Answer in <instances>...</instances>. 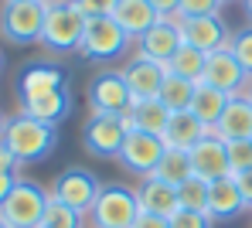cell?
<instances>
[{
	"label": "cell",
	"instance_id": "6da1fadb",
	"mask_svg": "<svg viewBox=\"0 0 252 228\" xmlns=\"http://www.w3.org/2000/svg\"><path fill=\"white\" fill-rule=\"evenodd\" d=\"M0 143L21 160V164H38L48 160L51 150L58 146V126H48L41 119H31V116H10L3 123V137Z\"/></svg>",
	"mask_w": 252,
	"mask_h": 228
},
{
	"label": "cell",
	"instance_id": "7a4b0ae2",
	"mask_svg": "<svg viewBox=\"0 0 252 228\" xmlns=\"http://www.w3.org/2000/svg\"><path fill=\"white\" fill-rule=\"evenodd\" d=\"M140 218V198L129 187L106 184L95 204L85 211V228H133Z\"/></svg>",
	"mask_w": 252,
	"mask_h": 228
},
{
	"label": "cell",
	"instance_id": "3957f363",
	"mask_svg": "<svg viewBox=\"0 0 252 228\" xmlns=\"http://www.w3.org/2000/svg\"><path fill=\"white\" fill-rule=\"evenodd\" d=\"M133 45L129 34L109 17H85L82 28V41H79V55L89 58V61H116L123 58L126 48Z\"/></svg>",
	"mask_w": 252,
	"mask_h": 228
},
{
	"label": "cell",
	"instance_id": "277c9868",
	"mask_svg": "<svg viewBox=\"0 0 252 228\" xmlns=\"http://www.w3.org/2000/svg\"><path fill=\"white\" fill-rule=\"evenodd\" d=\"M48 0H7L0 14V31L10 45H34L41 41Z\"/></svg>",
	"mask_w": 252,
	"mask_h": 228
},
{
	"label": "cell",
	"instance_id": "5b68a950",
	"mask_svg": "<svg viewBox=\"0 0 252 228\" xmlns=\"http://www.w3.org/2000/svg\"><path fill=\"white\" fill-rule=\"evenodd\" d=\"M85 28V14L72 0H51L48 3V17H44L41 45L51 51H79Z\"/></svg>",
	"mask_w": 252,
	"mask_h": 228
},
{
	"label": "cell",
	"instance_id": "8992f818",
	"mask_svg": "<svg viewBox=\"0 0 252 228\" xmlns=\"http://www.w3.org/2000/svg\"><path fill=\"white\" fill-rule=\"evenodd\" d=\"M48 191L34 181H21L14 184V191L7 194V201L0 204V218L10 228H41L44 208H48Z\"/></svg>",
	"mask_w": 252,
	"mask_h": 228
},
{
	"label": "cell",
	"instance_id": "52a82bcc",
	"mask_svg": "<svg viewBox=\"0 0 252 228\" xmlns=\"http://www.w3.org/2000/svg\"><path fill=\"white\" fill-rule=\"evenodd\" d=\"M99 191H102V184H99V177H95L92 171H85V167H68V171H62V174L55 177V184H51L48 194L85 215V211L95 204Z\"/></svg>",
	"mask_w": 252,
	"mask_h": 228
},
{
	"label": "cell",
	"instance_id": "ba28073f",
	"mask_svg": "<svg viewBox=\"0 0 252 228\" xmlns=\"http://www.w3.org/2000/svg\"><path fill=\"white\" fill-rule=\"evenodd\" d=\"M129 137L116 113H92L82 126V143L92 157H120L123 140Z\"/></svg>",
	"mask_w": 252,
	"mask_h": 228
},
{
	"label": "cell",
	"instance_id": "9c48e42d",
	"mask_svg": "<svg viewBox=\"0 0 252 228\" xmlns=\"http://www.w3.org/2000/svg\"><path fill=\"white\" fill-rule=\"evenodd\" d=\"M167 153V146H164V140L154 137V133H129L123 140V150H120V164H123V171L129 174H136L140 181L143 177H154V171H157V164H160V157Z\"/></svg>",
	"mask_w": 252,
	"mask_h": 228
},
{
	"label": "cell",
	"instance_id": "30bf717a",
	"mask_svg": "<svg viewBox=\"0 0 252 228\" xmlns=\"http://www.w3.org/2000/svg\"><path fill=\"white\" fill-rule=\"evenodd\" d=\"M89 106H92V113H116V116L126 113L133 106V95H129L123 72H116V68L99 72L89 82Z\"/></svg>",
	"mask_w": 252,
	"mask_h": 228
},
{
	"label": "cell",
	"instance_id": "8fae6325",
	"mask_svg": "<svg viewBox=\"0 0 252 228\" xmlns=\"http://www.w3.org/2000/svg\"><path fill=\"white\" fill-rule=\"evenodd\" d=\"M201 82L211 86V89H221L225 95H246V89H249V75H246V68L235 61V55L228 48H218V51L208 55Z\"/></svg>",
	"mask_w": 252,
	"mask_h": 228
},
{
	"label": "cell",
	"instance_id": "7c38bea8",
	"mask_svg": "<svg viewBox=\"0 0 252 228\" xmlns=\"http://www.w3.org/2000/svg\"><path fill=\"white\" fill-rule=\"evenodd\" d=\"M120 72H123L133 99H157L164 79H167V65H160V61H154V58H147V55H140V51L126 61Z\"/></svg>",
	"mask_w": 252,
	"mask_h": 228
},
{
	"label": "cell",
	"instance_id": "4fadbf2b",
	"mask_svg": "<svg viewBox=\"0 0 252 228\" xmlns=\"http://www.w3.org/2000/svg\"><path fill=\"white\" fill-rule=\"evenodd\" d=\"M191 153V171H194V177H201V181H221V177H232V167H228V146H225V140L218 137H205L201 143H194V150H188Z\"/></svg>",
	"mask_w": 252,
	"mask_h": 228
},
{
	"label": "cell",
	"instance_id": "5bb4252c",
	"mask_svg": "<svg viewBox=\"0 0 252 228\" xmlns=\"http://www.w3.org/2000/svg\"><path fill=\"white\" fill-rule=\"evenodd\" d=\"M181 24V38H184V45L198 48V51H218V48H228V38H232V31L225 28V21L215 14V17H184V21H177Z\"/></svg>",
	"mask_w": 252,
	"mask_h": 228
},
{
	"label": "cell",
	"instance_id": "9a60e30c",
	"mask_svg": "<svg viewBox=\"0 0 252 228\" xmlns=\"http://www.w3.org/2000/svg\"><path fill=\"white\" fill-rule=\"evenodd\" d=\"M140 55H147V58H154V61H160V65H167L170 58H174V51L184 45V38H181V24L177 21H167V17H160L140 41Z\"/></svg>",
	"mask_w": 252,
	"mask_h": 228
},
{
	"label": "cell",
	"instance_id": "2e32d148",
	"mask_svg": "<svg viewBox=\"0 0 252 228\" xmlns=\"http://www.w3.org/2000/svg\"><path fill=\"white\" fill-rule=\"evenodd\" d=\"M242 211H246V201H242V194H239L235 177H221V181L208 184V208H205V215H208L215 225H218V222H232V218H239Z\"/></svg>",
	"mask_w": 252,
	"mask_h": 228
},
{
	"label": "cell",
	"instance_id": "e0dca14e",
	"mask_svg": "<svg viewBox=\"0 0 252 228\" xmlns=\"http://www.w3.org/2000/svg\"><path fill=\"white\" fill-rule=\"evenodd\" d=\"M208 137V126L191 113V109H181V113H170L167 130L160 133L167 150H194V143Z\"/></svg>",
	"mask_w": 252,
	"mask_h": 228
},
{
	"label": "cell",
	"instance_id": "ac0fdd59",
	"mask_svg": "<svg viewBox=\"0 0 252 228\" xmlns=\"http://www.w3.org/2000/svg\"><path fill=\"white\" fill-rule=\"evenodd\" d=\"M136 198H140V211L147 215H160V218H174L181 211V201H177V187L164 184L160 177H143L136 187Z\"/></svg>",
	"mask_w": 252,
	"mask_h": 228
},
{
	"label": "cell",
	"instance_id": "d6986e66",
	"mask_svg": "<svg viewBox=\"0 0 252 228\" xmlns=\"http://www.w3.org/2000/svg\"><path fill=\"white\" fill-rule=\"evenodd\" d=\"M211 137L218 140H252V102L246 95H235L232 102H228V109L221 113V119H218V126H211L208 130Z\"/></svg>",
	"mask_w": 252,
	"mask_h": 228
},
{
	"label": "cell",
	"instance_id": "ffe728a7",
	"mask_svg": "<svg viewBox=\"0 0 252 228\" xmlns=\"http://www.w3.org/2000/svg\"><path fill=\"white\" fill-rule=\"evenodd\" d=\"M113 21L129 34V41H140L160 21V14L150 7V0H120L116 10H113Z\"/></svg>",
	"mask_w": 252,
	"mask_h": 228
},
{
	"label": "cell",
	"instance_id": "44dd1931",
	"mask_svg": "<svg viewBox=\"0 0 252 228\" xmlns=\"http://www.w3.org/2000/svg\"><path fill=\"white\" fill-rule=\"evenodd\" d=\"M17 89H21V102L41 99V95H48V92L65 89V72L55 68V65H28V68L21 72Z\"/></svg>",
	"mask_w": 252,
	"mask_h": 228
},
{
	"label": "cell",
	"instance_id": "7402d4cb",
	"mask_svg": "<svg viewBox=\"0 0 252 228\" xmlns=\"http://www.w3.org/2000/svg\"><path fill=\"white\" fill-rule=\"evenodd\" d=\"M21 113L31 116V119H41V123H48V126H58V123L68 119V113H72V95H68V89L48 92V95H41V99L21 102Z\"/></svg>",
	"mask_w": 252,
	"mask_h": 228
},
{
	"label": "cell",
	"instance_id": "603a6c76",
	"mask_svg": "<svg viewBox=\"0 0 252 228\" xmlns=\"http://www.w3.org/2000/svg\"><path fill=\"white\" fill-rule=\"evenodd\" d=\"M129 119H133V133H154L160 137L167 130V119H170V109L160 102V99H133V106L126 109Z\"/></svg>",
	"mask_w": 252,
	"mask_h": 228
},
{
	"label": "cell",
	"instance_id": "cb8c5ba5",
	"mask_svg": "<svg viewBox=\"0 0 252 228\" xmlns=\"http://www.w3.org/2000/svg\"><path fill=\"white\" fill-rule=\"evenodd\" d=\"M232 99H235V95H225L221 89H211L205 82H198V86H194V99H191V113L211 130V126H218V119H221V113L228 109Z\"/></svg>",
	"mask_w": 252,
	"mask_h": 228
},
{
	"label": "cell",
	"instance_id": "d4e9b609",
	"mask_svg": "<svg viewBox=\"0 0 252 228\" xmlns=\"http://www.w3.org/2000/svg\"><path fill=\"white\" fill-rule=\"evenodd\" d=\"M205 61H208L205 51H198V48H191V45H181L174 51V58L167 61V72L188 79V82H201L205 79Z\"/></svg>",
	"mask_w": 252,
	"mask_h": 228
},
{
	"label": "cell",
	"instance_id": "484cf974",
	"mask_svg": "<svg viewBox=\"0 0 252 228\" xmlns=\"http://www.w3.org/2000/svg\"><path fill=\"white\" fill-rule=\"evenodd\" d=\"M154 177H160L164 184L181 187L188 177H194V171H191V153H188V150H167V153L160 157V164H157Z\"/></svg>",
	"mask_w": 252,
	"mask_h": 228
},
{
	"label": "cell",
	"instance_id": "4316f807",
	"mask_svg": "<svg viewBox=\"0 0 252 228\" xmlns=\"http://www.w3.org/2000/svg\"><path fill=\"white\" fill-rule=\"evenodd\" d=\"M194 86L198 82H188V79H181V75H170L164 79V86H160V102L167 106L170 113H181V109H191V99H194Z\"/></svg>",
	"mask_w": 252,
	"mask_h": 228
},
{
	"label": "cell",
	"instance_id": "83f0119b",
	"mask_svg": "<svg viewBox=\"0 0 252 228\" xmlns=\"http://www.w3.org/2000/svg\"><path fill=\"white\" fill-rule=\"evenodd\" d=\"M41 228H85V215L75 211V208H68V204L58 201V198H48Z\"/></svg>",
	"mask_w": 252,
	"mask_h": 228
},
{
	"label": "cell",
	"instance_id": "f1b7e54d",
	"mask_svg": "<svg viewBox=\"0 0 252 228\" xmlns=\"http://www.w3.org/2000/svg\"><path fill=\"white\" fill-rule=\"evenodd\" d=\"M177 201H181L184 211H205L208 208V181L188 177V181L177 187Z\"/></svg>",
	"mask_w": 252,
	"mask_h": 228
},
{
	"label": "cell",
	"instance_id": "f546056e",
	"mask_svg": "<svg viewBox=\"0 0 252 228\" xmlns=\"http://www.w3.org/2000/svg\"><path fill=\"white\" fill-rule=\"evenodd\" d=\"M228 51L235 55V61L246 68V75L252 79V24L239 28V31H232V38H228Z\"/></svg>",
	"mask_w": 252,
	"mask_h": 228
},
{
	"label": "cell",
	"instance_id": "4dcf8cb0",
	"mask_svg": "<svg viewBox=\"0 0 252 228\" xmlns=\"http://www.w3.org/2000/svg\"><path fill=\"white\" fill-rule=\"evenodd\" d=\"M228 167L232 174H242L252 167V140H228Z\"/></svg>",
	"mask_w": 252,
	"mask_h": 228
},
{
	"label": "cell",
	"instance_id": "1f68e13d",
	"mask_svg": "<svg viewBox=\"0 0 252 228\" xmlns=\"http://www.w3.org/2000/svg\"><path fill=\"white\" fill-rule=\"evenodd\" d=\"M218 10H221V0H181L177 21H184V17H215Z\"/></svg>",
	"mask_w": 252,
	"mask_h": 228
},
{
	"label": "cell",
	"instance_id": "d6a6232c",
	"mask_svg": "<svg viewBox=\"0 0 252 228\" xmlns=\"http://www.w3.org/2000/svg\"><path fill=\"white\" fill-rule=\"evenodd\" d=\"M215 222H211L205 211H177L174 218H170V228H211Z\"/></svg>",
	"mask_w": 252,
	"mask_h": 228
},
{
	"label": "cell",
	"instance_id": "836d02e7",
	"mask_svg": "<svg viewBox=\"0 0 252 228\" xmlns=\"http://www.w3.org/2000/svg\"><path fill=\"white\" fill-rule=\"evenodd\" d=\"M72 3L82 10L85 17H109L120 0H72Z\"/></svg>",
	"mask_w": 252,
	"mask_h": 228
},
{
	"label": "cell",
	"instance_id": "e575fe53",
	"mask_svg": "<svg viewBox=\"0 0 252 228\" xmlns=\"http://www.w3.org/2000/svg\"><path fill=\"white\" fill-rule=\"evenodd\" d=\"M232 177L239 184V194H242V201H246V211H252V167L242 171V174H232Z\"/></svg>",
	"mask_w": 252,
	"mask_h": 228
},
{
	"label": "cell",
	"instance_id": "d590c367",
	"mask_svg": "<svg viewBox=\"0 0 252 228\" xmlns=\"http://www.w3.org/2000/svg\"><path fill=\"white\" fill-rule=\"evenodd\" d=\"M150 7L160 14V17H167V21H177V10H181V0H150Z\"/></svg>",
	"mask_w": 252,
	"mask_h": 228
},
{
	"label": "cell",
	"instance_id": "8d00e7d4",
	"mask_svg": "<svg viewBox=\"0 0 252 228\" xmlns=\"http://www.w3.org/2000/svg\"><path fill=\"white\" fill-rule=\"evenodd\" d=\"M133 228H170V218H160V215H147V211H140V218H136V225Z\"/></svg>",
	"mask_w": 252,
	"mask_h": 228
},
{
	"label": "cell",
	"instance_id": "74e56055",
	"mask_svg": "<svg viewBox=\"0 0 252 228\" xmlns=\"http://www.w3.org/2000/svg\"><path fill=\"white\" fill-rule=\"evenodd\" d=\"M14 184H17V174H10V171H0V204L7 201V194L14 191Z\"/></svg>",
	"mask_w": 252,
	"mask_h": 228
},
{
	"label": "cell",
	"instance_id": "f35d334b",
	"mask_svg": "<svg viewBox=\"0 0 252 228\" xmlns=\"http://www.w3.org/2000/svg\"><path fill=\"white\" fill-rule=\"evenodd\" d=\"M17 164H21V160H17V157L0 143V171H10V174H14V171H17Z\"/></svg>",
	"mask_w": 252,
	"mask_h": 228
},
{
	"label": "cell",
	"instance_id": "ab89813d",
	"mask_svg": "<svg viewBox=\"0 0 252 228\" xmlns=\"http://www.w3.org/2000/svg\"><path fill=\"white\" fill-rule=\"evenodd\" d=\"M242 3V10H246V17H249V24H252V0H239Z\"/></svg>",
	"mask_w": 252,
	"mask_h": 228
},
{
	"label": "cell",
	"instance_id": "60d3db41",
	"mask_svg": "<svg viewBox=\"0 0 252 228\" xmlns=\"http://www.w3.org/2000/svg\"><path fill=\"white\" fill-rule=\"evenodd\" d=\"M246 99L252 102V79H249V89H246Z\"/></svg>",
	"mask_w": 252,
	"mask_h": 228
},
{
	"label": "cell",
	"instance_id": "b9f144b4",
	"mask_svg": "<svg viewBox=\"0 0 252 228\" xmlns=\"http://www.w3.org/2000/svg\"><path fill=\"white\" fill-rule=\"evenodd\" d=\"M3 123H7V119H3V116H0V137H3Z\"/></svg>",
	"mask_w": 252,
	"mask_h": 228
},
{
	"label": "cell",
	"instance_id": "7bdbcfd3",
	"mask_svg": "<svg viewBox=\"0 0 252 228\" xmlns=\"http://www.w3.org/2000/svg\"><path fill=\"white\" fill-rule=\"evenodd\" d=\"M0 228H10V225H7V222H3V218H0Z\"/></svg>",
	"mask_w": 252,
	"mask_h": 228
},
{
	"label": "cell",
	"instance_id": "ee69618b",
	"mask_svg": "<svg viewBox=\"0 0 252 228\" xmlns=\"http://www.w3.org/2000/svg\"><path fill=\"white\" fill-rule=\"evenodd\" d=\"M225 3H232V0H221V7H225Z\"/></svg>",
	"mask_w": 252,
	"mask_h": 228
}]
</instances>
